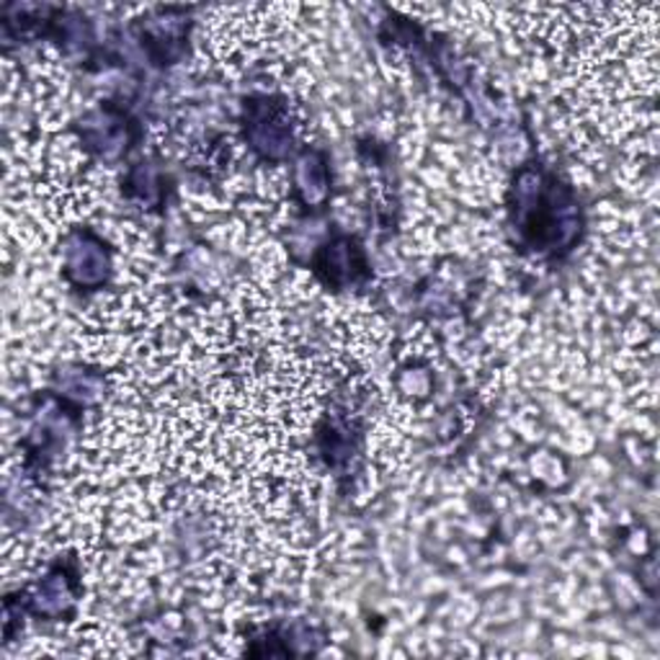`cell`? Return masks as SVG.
Returning a JSON list of instances; mask_svg holds the SVG:
<instances>
[{
  "instance_id": "obj_1",
  "label": "cell",
  "mask_w": 660,
  "mask_h": 660,
  "mask_svg": "<svg viewBox=\"0 0 660 660\" xmlns=\"http://www.w3.org/2000/svg\"><path fill=\"white\" fill-rule=\"evenodd\" d=\"M65 268L78 284L91 286V284L103 282V276H106V268H109V261H106V253H103V248H101V243L85 241L83 237V241H75L73 245H70Z\"/></svg>"
}]
</instances>
